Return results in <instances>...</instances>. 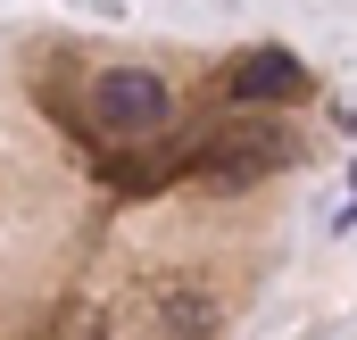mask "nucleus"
<instances>
[{"label":"nucleus","mask_w":357,"mask_h":340,"mask_svg":"<svg viewBox=\"0 0 357 340\" xmlns=\"http://www.w3.org/2000/svg\"><path fill=\"white\" fill-rule=\"evenodd\" d=\"M91 125L116 133V141L167 133V125H175V91H167V75H150V67H108V75L91 84Z\"/></svg>","instance_id":"obj_1"},{"label":"nucleus","mask_w":357,"mask_h":340,"mask_svg":"<svg viewBox=\"0 0 357 340\" xmlns=\"http://www.w3.org/2000/svg\"><path fill=\"white\" fill-rule=\"evenodd\" d=\"M307 91V67L291 59V50H250L241 67H233V84H225V100H241V108H258V100H299Z\"/></svg>","instance_id":"obj_2"}]
</instances>
